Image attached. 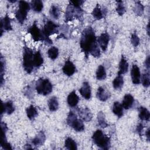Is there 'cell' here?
Here are the masks:
<instances>
[{"label":"cell","instance_id":"1","mask_svg":"<svg viewBox=\"0 0 150 150\" xmlns=\"http://www.w3.org/2000/svg\"><path fill=\"white\" fill-rule=\"evenodd\" d=\"M80 46L86 59L88 58L89 54L95 57L100 56L101 53L97 38L91 27H88L83 31L80 41Z\"/></svg>","mask_w":150,"mask_h":150},{"label":"cell","instance_id":"2","mask_svg":"<svg viewBox=\"0 0 150 150\" xmlns=\"http://www.w3.org/2000/svg\"><path fill=\"white\" fill-rule=\"evenodd\" d=\"M92 139L94 143L102 149H108L110 147V138L100 129L95 131L92 136Z\"/></svg>","mask_w":150,"mask_h":150},{"label":"cell","instance_id":"3","mask_svg":"<svg viewBox=\"0 0 150 150\" xmlns=\"http://www.w3.org/2000/svg\"><path fill=\"white\" fill-rule=\"evenodd\" d=\"M33 53L28 47L25 46L23 53V67L28 73H30L34 68Z\"/></svg>","mask_w":150,"mask_h":150},{"label":"cell","instance_id":"4","mask_svg":"<svg viewBox=\"0 0 150 150\" xmlns=\"http://www.w3.org/2000/svg\"><path fill=\"white\" fill-rule=\"evenodd\" d=\"M28 32L31 35L32 38L35 42L45 41L49 44L52 43V40L44 34L43 30H40L38 27L36 22H34L33 24L30 28H29L28 29Z\"/></svg>","mask_w":150,"mask_h":150},{"label":"cell","instance_id":"5","mask_svg":"<svg viewBox=\"0 0 150 150\" xmlns=\"http://www.w3.org/2000/svg\"><path fill=\"white\" fill-rule=\"evenodd\" d=\"M53 86L47 79L40 78L36 83V90L38 94L43 96L49 94L52 91Z\"/></svg>","mask_w":150,"mask_h":150},{"label":"cell","instance_id":"6","mask_svg":"<svg viewBox=\"0 0 150 150\" xmlns=\"http://www.w3.org/2000/svg\"><path fill=\"white\" fill-rule=\"evenodd\" d=\"M67 124L77 132L83 131L84 129V125L81 119H78L76 114L73 111H70L67 118Z\"/></svg>","mask_w":150,"mask_h":150},{"label":"cell","instance_id":"7","mask_svg":"<svg viewBox=\"0 0 150 150\" xmlns=\"http://www.w3.org/2000/svg\"><path fill=\"white\" fill-rule=\"evenodd\" d=\"M30 9L29 3L26 1H21L19 2V9L15 13V17L18 22L22 24L26 19L28 12Z\"/></svg>","mask_w":150,"mask_h":150},{"label":"cell","instance_id":"8","mask_svg":"<svg viewBox=\"0 0 150 150\" xmlns=\"http://www.w3.org/2000/svg\"><path fill=\"white\" fill-rule=\"evenodd\" d=\"M83 10L81 7H76L69 4L66 9L65 13L66 21H71L74 18H80L83 15Z\"/></svg>","mask_w":150,"mask_h":150},{"label":"cell","instance_id":"9","mask_svg":"<svg viewBox=\"0 0 150 150\" xmlns=\"http://www.w3.org/2000/svg\"><path fill=\"white\" fill-rule=\"evenodd\" d=\"M42 30L44 34L47 37H49L50 35L58 33V25L51 21H48L45 23L44 29Z\"/></svg>","mask_w":150,"mask_h":150},{"label":"cell","instance_id":"10","mask_svg":"<svg viewBox=\"0 0 150 150\" xmlns=\"http://www.w3.org/2000/svg\"><path fill=\"white\" fill-rule=\"evenodd\" d=\"M77 112L79 117L83 121L86 122H89L91 120L93 115L90 110L88 108H79L77 110Z\"/></svg>","mask_w":150,"mask_h":150},{"label":"cell","instance_id":"11","mask_svg":"<svg viewBox=\"0 0 150 150\" xmlns=\"http://www.w3.org/2000/svg\"><path fill=\"white\" fill-rule=\"evenodd\" d=\"M110 40V36L107 33H102L99 37H98L97 41L98 44H99L101 49L103 52H105L107 48L108 43Z\"/></svg>","mask_w":150,"mask_h":150},{"label":"cell","instance_id":"12","mask_svg":"<svg viewBox=\"0 0 150 150\" xmlns=\"http://www.w3.org/2000/svg\"><path fill=\"white\" fill-rule=\"evenodd\" d=\"M76 66L74 64L69 60L65 62V63L62 68V70L64 74L67 76H72L76 71Z\"/></svg>","mask_w":150,"mask_h":150},{"label":"cell","instance_id":"13","mask_svg":"<svg viewBox=\"0 0 150 150\" xmlns=\"http://www.w3.org/2000/svg\"><path fill=\"white\" fill-rule=\"evenodd\" d=\"M131 76L132 81L135 84H138L140 83L141 74L139 69L136 64H133L131 70Z\"/></svg>","mask_w":150,"mask_h":150},{"label":"cell","instance_id":"14","mask_svg":"<svg viewBox=\"0 0 150 150\" xmlns=\"http://www.w3.org/2000/svg\"><path fill=\"white\" fill-rule=\"evenodd\" d=\"M79 92L81 96L85 99L89 100L91 98V88L87 81L83 83L82 87L79 89Z\"/></svg>","mask_w":150,"mask_h":150},{"label":"cell","instance_id":"15","mask_svg":"<svg viewBox=\"0 0 150 150\" xmlns=\"http://www.w3.org/2000/svg\"><path fill=\"white\" fill-rule=\"evenodd\" d=\"M1 35H2L3 33V30H12V26L11 25V19L8 16V15H6L4 18L1 19Z\"/></svg>","mask_w":150,"mask_h":150},{"label":"cell","instance_id":"16","mask_svg":"<svg viewBox=\"0 0 150 150\" xmlns=\"http://www.w3.org/2000/svg\"><path fill=\"white\" fill-rule=\"evenodd\" d=\"M134 102V98L133 96L129 94H127L125 95L124 99L122 102V105L123 108L128 110L132 107Z\"/></svg>","mask_w":150,"mask_h":150},{"label":"cell","instance_id":"17","mask_svg":"<svg viewBox=\"0 0 150 150\" xmlns=\"http://www.w3.org/2000/svg\"><path fill=\"white\" fill-rule=\"evenodd\" d=\"M79 101V98L76 94L75 91H71L67 97V103L71 107H76Z\"/></svg>","mask_w":150,"mask_h":150},{"label":"cell","instance_id":"18","mask_svg":"<svg viewBox=\"0 0 150 150\" xmlns=\"http://www.w3.org/2000/svg\"><path fill=\"white\" fill-rule=\"evenodd\" d=\"M46 139V136L43 131L39 132L32 139V144L35 146H41L43 144Z\"/></svg>","mask_w":150,"mask_h":150},{"label":"cell","instance_id":"19","mask_svg":"<svg viewBox=\"0 0 150 150\" xmlns=\"http://www.w3.org/2000/svg\"><path fill=\"white\" fill-rule=\"evenodd\" d=\"M128 63L127 60L125 59L123 55L121 56V59L119 63V70L118 72V74H124L126 73L128 71Z\"/></svg>","mask_w":150,"mask_h":150},{"label":"cell","instance_id":"20","mask_svg":"<svg viewBox=\"0 0 150 150\" xmlns=\"http://www.w3.org/2000/svg\"><path fill=\"white\" fill-rule=\"evenodd\" d=\"M15 111V107L13 103L11 101H8L5 103H2V111L1 114L5 112L8 114H12Z\"/></svg>","mask_w":150,"mask_h":150},{"label":"cell","instance_id":"21","mask_svg":"<svg viewBox=\"0 0 150 150\" xmlns=\"http://www.w3.org/2000/svg\"><path fill=\"white\" fill-rule=\"evenodd\" d=\"M97 97L101 101H105L110 97V94L104 87H99L97 92Z\"/></svg>","mask_w":150,"mask_h":150},{"label":"cell","instance_id":"22","mask_svg":"<svg viewBox=\"0 0 150 150\" xmlns=\"http://www.w3.org/2000/svg\"><path fill=\"white\" fill-rule=\"evenodd\" d=\"M112 110L113 113L115 114L118 118H121L123 115V107L122 104H121L118 101L114 102L112 105Z\"/></svg>","mask_w":150,"mask_h":150},{"label":"cell","instance_id":"23","mask_svg":"<svg viewBox=\"0 0 150 150\" xmlns=\"http://www.w3.org/2000/svg\"><path fill=\"white\" fill-rule=\"evenodd\" d=\"M138 111H139V114H138L139 118L141 120L147 121L149 120V117H150L149 112L145 107H140L138 108Z\"/></svg>","mask_w":150,"mask_h":150},{"label":"cell","instance_id":"24","mask_svg":"<svg viewBox=\"0 0 150 150\" xmlns=\"http://www.w3.org/2000/svg\"><path fill=\"white\" fill-rule=\"evenodd\" d=\"M33 63H34V67L36 68H39L40 67L43 63V59L42 56V54L40 51L36 52L33 54Z\"/></svg>","mask_w":150,"mask_h":150},{"label":"cell","instance_id":"25","mask_svg":"<svg viewBox=\"0 0 150 150\" xmlns=\"http://www.w3.org/2000/svg\"><path fill=\"white\" fill-rule=\"evenodd\" d=\"M124 84V80L123 77L121 74H118V76L114 79L112 81V86L113 87L115 90L120 89L122 88Z\"/></svg>","mask_w":150,"mask_h":150},{"label":"cell","instance_id":"26","mask_svg":"<svg viewBox=\"0 0 150 150\" xmlns=\"http://www.w3.org/2000/svg\"><path fill=\"white\" fill-rule=\"evenodd\" d=\"M48 106L50 111H55L59 107V103L56 97H51L48 101Z\"/></svg>","mask_w":150,"mask_h":150},{"label":"cell","instance_id":"27","mask_svg":"<svg viewBox=\"0 0 150 150\" xmlns=\"http://www.w3.org/2000/svg\"><path fill=\"white\" fill-rule=\"evenodd\" d=\"M26 111L27 117L30 120H33L38 115V111L33 105H30L29 107H28Z\"/></svg>","mask_w":150,"mask_h":150},{"label":"cell","instance_id":"28","mask_svg":"<svg viewBox=\"0 0 150 150\" xmlns=\"http://www.w3.org/2000/svg\"><path fill=\"white\" fill-rule=\"evenodd\" d=\"M31 6L32 9L36 12H41L43 8V2L40 0H33L31 1Z\"/></svg>","mask_w":150,"mask_h":150},{"label":"cell","instance_id":"29","mask_svg":"<svg viewBox=\"0 0 150 150\" xmlns=\"http://www.w3.org/2000/svg\"><path fill=\"white\" fill-rule=\"evenodd\" d=\"M96 78L98 80H103L106 78V72L104 67L100 65L96 71Z\"/></svg>","mask_w":150,"mask_h":150},{"label":"cell","instance_id":"30","mask_svg":"<svg viewBox=\"0 0 150 150\" xmlns=\"http://www.w3.org/2000/svg\"><path fill=\"white\" fill-rule=\"evenodd\" d=\"M64 146L68 149L76 150L77 149L76 142L74 141V140L70 137H68L66 139L64 142Z\"/></svg>","mask_w":150,"mask_h":150},{"label":"cell","instance_id":"31","mask_svg":"<svg viewBox=\"0 0 150 150\" xmlns=\"http://www.w3.org/2000/svg\"><path fill=\"white\" fill-rule=\"evenodd\" d=\"M104 13L101 11V8L98 4H97L96 6L94 8L92 12V15L97 20H100L103 18Z\"/></svg>","mask_w":150,"mask_h":150},{"label":"cell","instance_id":"32","mask_svg":"<svg viewBox=\"0 0 150 150\" xmlns=\"http://www.w3.org/2000/svg\"><path fill=\"white\" fill-rule=\"evenodd\" d=\"M97 120H98V125L102 127V128H105L107 127L108 124L106 122L105 119V115L104 113L102 111H100L97 114Z\"/></svg>","mask_w":150,"mask_h":150},{"label":"cell","instance_id":"33","mask_svg":"<svg viewBox=\"0 0 150 150\" xmlns=\"http://www.w3.org/2000/svg\"><path fill=\"white\" fill-rule=\"evenodd\" d=\"M47 55L49 58H50L52 60L56 59L58 55H59V50L55 46L51 47L48 50H47Z\"/></svg>","mask_w":150,"mask_h":150},{"label":"cell","instance_id":"34","mask_svg":"<svg viewBox=\"0 0 150 150\" xmlns=\"http://www.w3.org/2000/svg\"><path fill=\"white\" fill-rule=\"evenodd\" d=\"M134 11L137 15H138L139 16H141L143 14L144 6L139 1H138L136 2L135 6L134 8Z\"/></svg>","mask_w":150,"mask_h":150},{"label":"cell","instance_id":"35","mask_svg":"<svg viewBox=\"0 0 150 150\" xmlns=\"http://www.w3.org/2000/svg\"><path fill=\"white\" fill-rule=\"evenodd\" d=\"M50 15L55 19H58L60 16V11L57 6L52 5L50 9Z\"/></svg>","mask_w":150,"mask_h":150},{"label":"cell","instance_id":"36","mask_svg":"<svg viewBox=\"0 0 150 150\" xmlns=\"http://www.w3.org/2000/svg\"><path fill=\"white\" fill-rule=\"evenodd\" d=\"M116 11H117V12L118 13V15L120 16H122L125 12L126 9L123 4L122 1H117Z\"/></svg>","mask_w":150,"mask_h":150},{"label":"cell","instance_id":"37","mask_svg":"<svg viewBox=\"0 0 150 150\" xmlns=\"http://www.w3.org/2000/svg\"><path fill=\"white\" fill-rule=\"evenodd\" d=\"M142 83L144 87H148L149 86V73L148 71L146 73H144L142 75Z\"/></svg>","mask_w":150,"mask_h":150},{"label":"cell","instance_id":"38","mask_svg":"<svg viewBox=\"0 0 150 150\" xmlns=\"http://www.w3.org/2000/svg\"><path fill=\"white\" fill-rule=\"evenodd\" d=\"M131 42L134 47H137L139 44V38L135 33L132 34L131 37Z\"/></svg>","mask_w":150,"mask_h":150},{"label":"cell","instance_id":"39","mask_svg":"<svg viewBox=\"0 0 150 150\" xmlns=\"http://www.w3.org/2000/svg\"><path fill=\"white\" fill-rule=\"evenodd\" d=\"M84 1L81 0H77V1H69V3L76 7H80L81 5L84 3Z\"/></svg>","mask_w":150,"mask_h":150},{"label":"cell","instance_id":"40","mask_svg":"<svg viewBox=\"0 0 150 150\" xmlns=\"http://www.w3.org/2000/svg\"><path fill=\"white\" fill-rule=\"evenodd\" d=\"M1 145L3 149H12L11 145L7 141H5L3 142H1Z\"/></svg>","mask_w":150,"mask_h":150},{"label":"cell","instance_id":"41","mask_svg":"<svg viewBox=\"0 0 150 150\" xmlns=\"http://www.w3.org/2000/svg\"><path fill=\"white\" fill-rule=\"evenodd\" d=\"M143 128H144V127H143L142 124H139L137 127V131L139 134V135H141V133H142V131L143 129Z\"/></svg>","mask_w":150,"mask_h":150},{"label":"cell","instance_id":"42","mask_svg":"<svg viewBox=\"0 0 150 150\" xmlns=\"http://www.w3.org/2000/svg\"><path fill=\"white\" fill-rule=\"evenodd\" d=\"M145 65L146 68L148 70H149V67H150V63H149V56H148L146 58V59L145 60Z\"/></svg>","mask_w":150,"mask_h":150},{"label":"cell","instance_id":"43","mask_svg":"<svg viewBox=\"0 0 150 150\" xmlns=\"http://www.w3.org/2000/svg\"><path fill=\"white\" fill-rule=\"evenodd\" d=\"M145 135H146V137L147 138V140L149 141V128L146 130V131L145 132Z\"/></svg>","mask_w":150,"mask_h":150},{"label":"cell","instance_id":"44","mask_svg":"<svg viewBox=\"0 0 150 150\" xmlns=\"http://www.w3.org/2000/svg\"><path fill=\"white\" fill-rule=\"evenodd\" d=\"M149 24H148V26H147V32H148V35H149Z\"/></svg>","mask_w":150,"mask_h":150}]
</instances>
